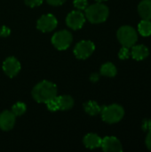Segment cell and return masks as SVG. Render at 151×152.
Instances as JSON below:
<instances>
[{
  "label": "cell",
  "instance_id": "1",
  "mask_svg": "<svg viewBox=\"0 0 151 152\" xmlns=\"http://www.w3.org/2000/svg\"><path fill=\"white\" fill-rule=\"evenodd\" d=\"M32 96L37 102L46 103L57 96V86L50 81L44 80L33 88Z\"/></svg>",
  "mask_w": 151,
  "mask_h": 152
},
{
  "label": "cell",
  "instance_id": "2",
  "mask_svg": "<svg viewBox=\"0 0 151 152\" xmlns=\"http://www.w3.org/2000/svg\"><path fill=\"white\" fill-rule=\"evenodd\" d=\"M85 16L92 23H101L105 21L109 17V8L101 3L93 4L85 9Z\"/></svg>",
  "mask_w": 151,
  "mask_h": 152
},
{
  "label": "cell",
  "instance_id": "3",
  "mask_svg": "<svg viewBox=\"0 0 151 152\" xmlns=\"http://www.w3.org/2000/svg\"><path fill=\"white\" fill-rule=\"evenodd\" d=\"M101 114L103 121L109 124H115L119 122L124 118L125 110L118 104H111L109 106L102 107Z\"/></svg>",
  "mask_w": 151,
  "mask_h": 152
},
{
  "label": "cell",
  "instance_id": "4",
  "mask_svg": "<svg viewBox=\"0 0 151 152\" xmlns=\"http://www.w3.org/2000/svg\"><path fill=\"white\" fill-rule=\"evenodd\" d=\"M117 36L120 44L123 46H125L128 48L133 46L138 40V35H137L136 30L133 27L128 26V25L122 26L121 28H119V29L117 30Z\"/></svg>",
  "mask_w": 151,
  "mask_h": 152
},
{
  "label": "cell",
  "instance_id": "5",
  "mask_svg": "<svg viewBox=\"0 0 151 152\" xmlns=\"http://www.w3.org/2000/svg\"><path fill=\"white\" fill-rule=\"evenodd\" d=\"M72 34L68 30L56 32L52 37V43L58 50H66L72 42Z\"/></svg>",
  "mask_w": 151,
  "mask_h": 152
},
{
  "label": "cell",
  "instance_id": "6",
  "mask_svg": "<svg viewBox=\"0 0 151 152\" xmlns=\"http://www.w3.org/2000/svg\"><path fill=\"white\" fill-rule=\"evenodd\" d=\"M95 45L92 41L89 40H83L77 44L74 48V54L77 59L85 60L92 55L94 52Z\"/></svg>",
  "mask_w": 151,
  "mask_h": 152
},
{
  "label": "cell",
  "instance_id": "7",
  "mask_svg": "<svg viewBox=\"0 0 151 152\" xmlns=\"http://www.w3.org/2000/svg\"><path fill=\"white\" fill-rule=\"evenodd\" d=\"M58 21L54 15L45 14L37 20V28L43 32H50L57 27Z\"/></svg>",
  "mask_w": 151,
  "mask_h": 152
},
{
  "label": "cell",
  "instance_id": "8",
  "mask_svg": "<svg viewBox=\"0 0 151 152\" xmlns=\"http://www.w3.org/2000/svg\"><path fill=\"white\" fill-rule=\"evenodd\" d=\"M85 18L80 11H73L69 13L66 19L67 25L72 29H79L85 24Z\"/></svg>",
  "mask_w": 151,
  "mask_h": 152
},
{
  "label": "cell",
  "instance_id": "9",
  "mask_svg": "<svg viewBox=\"0 0 151 152\" xmlns=\"http://www.w3.org/2000/svg\"><path fill=\"white\" fill-rule=\"evenodd\" d=\"M3 69H4V73L8 77H13L20 72V63L19 62V61L16 58L9 57L4 61Z\"/></svg>",
  "mask_w": 151,
  "mask_h": 152
},
{
  "label": "cell",
  "instance_id": "10",
  "mask_svg": "<svg viewBox=\"0 0 151 152\" xmlns=\"http://www.w3.org/2000/svg\"><path fill=\"white\" fill-rule=\"evenodd\" d=\"M104 151H116L120 152L123 151L122 144L120 141L115 136H107L102 139L101 146Z\"/></svg>",
  "mask_w": 151,
  "mask_h": 152
},
{
  "label": "cell",
  "instance_id": "11",
  "mask_svg": "<svg viewBox=\"0 0 151 152\" xmlns=\"http://www.w3.org/2000/svg\"><path fill=\"white\" fill-rule=\"evenodd\" d=\"M15 124V115L9 110H4L0 114V128L4 131H10Z\"/></svg>",
  "mask_w": 151,
  "mask_h": 152
},
{
  "label": "cell",
  "instance_id": "12",
  "mask_svg": "<svg viewBox=\"0 0 151 152\" xmlns=\"http://www.w3.org/2000/svg\"><path fill=\"white\" fill-rule=\"evenodd\" d=\"M132 56L136 61H142L145 58H147L150 54L149 48L145 46L144 45H137L132 46Z\"/></svg>",
  "mask_w": 151,
  "mask_h": 152
},
{
  "label": "cell",
  "instance_id": "13",
  "mask_svg": "<svg viewBox=\"0 0 151 152\" xmlns=\"http://www.w3.org/2000/svg\"><path fill=\"white\" fill-rule=\"evenodd\" d=\"M102 139L95 134H88L84 138V144L88 149H96L101 146Z\"/></svg>",
  "mask_w": 151,
  "mask_h": 152
},
{
  "label": "cell",
  "instance_id": "14",
  "mask_svg": "<svg viewBox=\"0 0 151 152\" xmlns=\"http://www.w3.org/2000/svg\"><path fill=\"white\" fill-rule=\"evenodd\" d=\"M138 12L142 20H151V0H142L138 5Z\"/></svg>",
  "mask_w": 151,
  "mask_h": 152
},
{
  "label": "cell",
  "instance_id": "15",
  "mask_svg": "<svg viewBox=\"0 0 151 152\" xmlns=\"http://www.w3.org/2000/svg\"><path fill=\"white\" fill-rule=\"evenodd\" d=\"M59 107L61 110H70L74 105V100L69 95H61L58 97Z\"/></svg>",
  "mask_w": 151,
  "mask_h": 152
},
{
  "label": "cell",
  "instance_id": "16",
  "mask_svg": "<svg viewBox=\"0 0 151 152\" xmlns=\"http://www.w3.org/2000/svg\"><path fill=\"white\" fill-rule=\"evenodd\" d=\"M117 70L116 66L111 62H107L103 64L101 68V74L105 77H113L117 75Z\"/></svg>",
  "mask_w": 151,
  "mask_h": 152
},
{
  "label": "cell",
  "instance_id": "17",
  "mask_svg": "<svg viewBox=\"0 0 151 152\" xmlns=\"http://www.w3.org/2000/svg\"><path fill=\"white\" fill-rule=\"evenodd\" d=\"M84 108H85V112L91 116H96L99 113H101V107H100L96 102H93V101H90L85 103Z\"/></svg>",
  "mask_w": 151,
  "mask_h": 152
},
{
  "label": "cell",
  "instance_id": "18",
  "mask_svg": "<svg viewBox=\"0 0 151 152\" xmlns=\"http://www.w3.org/2000/svg\"><path fill=\"white\" fill-rule=\"evenodd\" d=\"M138 31L143 37L151 35V21L149 20H142L138 25Z\"/></svg>",
  "mask_w": 151,
  "mask_h": 152
},
{
  "label": "cell",
  "instance_id": "19",
  "mask_svg": "<svg viewBox=\"0 0 151 152\" xmlns=\"http://www.w3.org/2000/svg\"><path fill=\"white\" fill-rule=\"evenodd\" d=\"M26 110H27V107L23 102H17L12 106V112L15 115V117L16 116H21L25 113Z\"/></svg>",
  "mask_w": 151,
  "mask_h": 152
},
{
  "label": "cell",
  "instance_id": "20",
  "mask_svg": "<svg viewBox=\"0 0 151 152\" xmlns=\"http://www.w3.org/2000/svg\"><path fill=\"white\" fill-rule=\"evenodd\" d=\"M46 105H47V109L50 111H57L58 110H60L59 102H58V96H56V97L51 99L50 101H48L46 102Z\"/></svg>",
  "mask_w": 151,
  "mask_h": 152
},
{
  "label": "cell",
  "instance_id": "21",
  "mask_svg": "<svg viewBox=\"0 0 151 152\" xmlns=\"http://www.w3.org/2000/svg\"><path fill=\"white\" fill-rule=\"evenodd\" d=\"M118 57L121 59V60H125V59H128L130 57V52H129V48L128 47H125V46H123L119 53H118Z\"/></svg>",
  "mask_w": 151,
  "mask_h": 152
},
{
  "label": "cell",
  "instance_id": "22",
  "mask_svg": "<svg viewBox=\"0 0 151 152\" xmlns=\"http://www.w3.org/2000/svg\"><path fill=\"white\" fill-rule=\"evenodd\" d=\"M87 4V0H74V6L78 10H85Z\"/></svg>",
  "mask_w": 151,
  "mask_h": 152
},
{
  "label": "cell",
  "instance_id": "23",
  "mask_svg": "<svg viewBox=\"0 0 151 152\" xmlns=\"http://www.w3.org/2000/svg\"><path fill=\"white\" fill-rule=\"evenodd\" d=\"M44 0H25V3L27 5L30 6V7H36L40 5L43 3Z\"/></svg>",
  "mask_w": 151,
  "mask_h": 152
},
{
  "label": "cell",
  "instance_id": "24",
  "mask_svg": "<svg viewBox=\"0 0 151 152\" xmlns=\"http://www.w3.org/2000/svg\"><path fill=\"white\" fill-rule=\"evenodd\" d=\"M10 33H11V30L6 26H3L0 29V36L1 37H8L10 35Z\"/></svg>",
  "mask_w": 151,
  "mask_h": 152
},
{
  "label": "cell",
  "instance_id": "25",
  "mask_svg": "<svg viewBox=\"0 0 151 152\" xmlns=\"http://www.w3.org/2000/svg\"><path fill=\"white\" fill-rule=\"evenodd\" d=\"M47 3L51 5H54V6H58L62 4L63 3H65L66 0H46Z\"/></svg>",
  "mask_w": 151,
  "mask_h": 152
},
{
  "label": "cell",
  "instance_id": "26",
  "mask_svg": "<svg viewBox=\"0 0 151 152\" xmlns=\"http://www.w3.org/2000/svg\"><path fill=\"white\" fill-rule=\"evenodd\" d=\"M142 129L144 131L151 130V121L150 120H144L142 123Z\"/></svg>",
  "mask_w": 151,
  "mask_h": 152
},
{
  "label": "cell",
  "instance_id": "27",
  "mask_svg": "<svg viewBox=\"0 0 151 152\" xmlns=\"http://www.w3.org/2000/svg\"><path fill=\"white\" fill-rule=\"evenodd\" d=\"M145 142H146V146H147V148L150 150L151 151V130L149 131V133H148V134H147V137H146V141H145Z\"/></svg>",
  "mask_w": 151,
  "mask_h": 152
},
{
  "label": "cell",
  "instance_id": "28",
  "mask_svg": "<svg viewBox=\"0 0 151 152\" xmlns=\"http://www.w3.org/2000/svg\"><path fill=\"white\" fill-rule=\"evenodd\" d=\"M99 77H100L99 74H97V73H93V74L91 75V77H90V79H91L92 82L95 83V82H97V81L99 80Z\"/></svg>",
  "mask_w": 151,
  "mask_h": 152
},
{
  "label": "cell",
  "instance_id": "29",
  "mask_svg": "<svg viewBox=\"0 0 151 152\" xmlns=\"http://www.w3.org/2000/svg\"><path fill=\"white\" fill-rule=\"evenodd\" d=\"M96 2H98V3H101V2H104V1H106V0H95Z\"/></svg>",
  "mask_w": 151,
  "mask_h": 152
}]
</instances>
